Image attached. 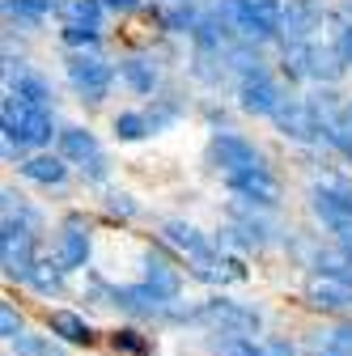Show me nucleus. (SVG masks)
Here are the masks:
<instances>
[{"mask_svg": "<svg viewBox=\"0 0 352 356\" xmlns=\"http://www.w3.org/2000/svg\"><path fill=\"white\" fill-rule=\"evenodd\" d=\"M0 335H5L9 343H17L26 331H22V318L13 314V305H5V309H0Z\"/></svg>", "mask_w": 352, "mask_h": 356, "instance_id": "obj_31", "label": "nucleus"}, {"mask_svg": "<svg viewBox=\"0 0 352 356\" xmlns=\"http://www.w3.org/2000/svg\"><path fill=\"white\" fill-rule=\"evenodd\" d=\"M64 42L68 47H98V30L94 26H64Z\"/></svg>", "mask_w": 352, "mask_h": 356, "instance_id": "obj_28", "label": "nucleus"}, {"mask_svg": "<svg viewBox=\"0 0 352 356\" xmlns=\"http://www.w3.org/2000/svg\"><path fill=\"white\" fill-rule=\"evenodd\" d=\"M221 356H263V348H255V339L230 335V339H221Z\"/></svg>", "mask_w": 352, "mask_h": 356, "instance_id": "obj_30", "label": "nucleus"}, {"mask_svg": "<svg viewBox=\"0 0 352 356\" xmlns=\"http://www.w3.org/2000/svg\"><path fill=\"white\" fill-rule=\"evenodd\" d=\"M319 9L310 5V0H293V5L285 9V38H289V47H305V42H310V34L319 30Z\"/></svg>", "mask_w": 352, "mask_h": 356, "instance_id": "obj_11", "label": "nucleus"}, {"mask_svg": "<svg viewBox=\"0 0 352 356\" xmlns=\"http://www.w3.org/2000/svg\"><path fill=\"white\" fill-rule=\"evenodd\" d=\"M115 136L119 140H145L149 136V119L145 115H119L115 119Z\"/></svg>", "mask_w": 352, "mask_h": 356, "instance_id": "obj_25", "label": "nucleus"}, {"mask_svg": "<svg viewBox=\"0 0 352 356\" xmlns=\"http://www.w3.org/2000/svg\"><path fill=\"white\" fill-rule=\"evenodd\" d=\"M115 352H127V356H145V352H149V339H141L136 331H119V335H115Z\"/></svg>", "mask_w": 352, "mask_h": 356, "instance_id": "obj_29", "label": "nucleus"}, {"mask_svg": "<svg viewBox=\"0 0 352 356\" xmlns=\"http://www.w3.org/2000/svg\"><path fill=\"white\" fill-rule=\"evenodd\" d=\"M9 94L26 98L30 106H47L51 102V85L38 72H30V68H17V72H9Z\"/></svg>", "mask_w": 352, "mask_h": 356, "instance_id": "obj_16", "label": "nucleus"}, {"mask_svg": "<svg viewBox=\"0 0 352 356\" xmlns=\"http://www.w3.org/2000/svg\"><path fill=\"white\" fill-rule=\"evenodd\" d=\"M263 356H297V352H293V343H285V339H268V343H263Z\"/></svg>", "mask_w": 352, "mask_h": 356, "instance_id": "obj_35", "label": "nucleus"}, {"mask_svg": "<svg viewBox=\"0 0 352 356\" xmlns=\"http://www.w3.org/2000/svg\"><path fill=\"white\" fill-rule=\"evenodd\" d=\"M191 318H195L200 327H212V331H221V335H242V339H255L259 327H263V318L255 314L250 305H242V301H225V297L200 305Z\"/></svg>", "mask_w": 352, "mask_h": 356, "instance_id": "obj_1", "label": "nucleus"}, {"mask_svg": "<svg viewBox=\"0 0 352 356\" xmlns=\"http://www.w3.org/2000/svg\"><path fill=\"white\" fill-rule=\"evenodd\" d=\"M339 250H348V254H352V229H348V234H339Z\"/></svg>", "mask_w": 352, "mask_h": 356, "instance_id": "obj_38", "label": "nucleus"}, {"mask_svg": "<svg viewBox=\"0 0 352 356\" xmlns=\"http://www.w3.org/2000/svg\"><path fill=\"white\" fill-rule=\"evenodd\" d=\"M166 242H170V246H179L191 263H208V259H216L212 246H208V238H204L200 229L183 225V220H170V225H166Z\"/></svg>", "mask_w": 352, "mask_h": 356, "instance_id": "obj_13", "label": "nucleus"}, {"mask_svg": "<svg viewBox=\"0 0 352 356\" xmlns=\"http://www.w3.org/2000/svg\"><path fill=\"white\" fill-rule=\"evenodd\" d=\"M17 352H22V356H64L60 343L38 339V335H22V339H17Z\"/></svg>", "mask_w": 352, "mask_h": 356, "instance_id": "obj_26", "label": "nucleus"}, {"mask_svg": "<svg viewBox=\"0 0 352 356\" xmlns=\"http://www.w3.org/2000/svg\"><path fill=\"white\" fill-rule=\"evenodd\" d=\"M123 81L136 89V94H153L157 89V68H153V60H145V56H131V60H123Z\"/></svg>", "mask_w": 352, "mask_h": 356, "instance_id": "obj_20", "label": "nucleus"}, {"mask_svg": "<svg viewBox=\"0 0 352 356\" xmlns=\"http://www.w3.org/2000/svg\"><path fill=\"white\" fill-rule=\"evenodd\" d=\"M285 68L293 76H314V81H339L344 76V56L335 42H305V47L285 51Z\"/></svg>", "mask_w": 352, "mask_h": 356, "instance_id": "obj_2", "label": "nucleus"}, {"mask_svg": "<svg viewBox=\"0 0 352 356\" xmlns=\"http://www.w3.org/2000/svg\"><path fill=\"white\" fill-rule=\"evenodd\" d=\"M166 26H170V30H195L200 22H195V9H191V5H179V9L166 17Z\"/></svg>", "mask_w": 352, "mask_h": 356, "instance_id": "obj_32", "label": "nucleus"}, {"mask_svg": "<svg viewBox=\"0 0 352 356\" xmlns=\"http://www.w3.org/2000/svg\"><path fill=\"white\" fill-rule=\"evenodd\" d=\"M9 9L22 13L26 22H38L42 13H51V9H56V0H9Z\"/></svg>", "mask_w": 352, "mask_h": 356, "instance_id": "obj_27", "label": "nucleus"}, {"mask_svg": "<svg viewBox=\"0 0 352 356\" xmlns=\"http://www.w3.org/2000/svg\"><path fill=\"white\" fill-rule=\"evenodd\" d=\"M331 348H339V352H348L352 356V323H344V327H335L331 331V339H327Z\"/></svg>", "mask_w": 352, "mask_h": 356, "instance_id": "obj_33", "label": "nucleus"}, {"mask_svg": "<svg viewBox=\"0 0 352 356\" xmlns=\"http://www.w3.org/2000/svg\"><path fill=\"white\" fill-rule=\"evenodd\" d=\"M47 327H51L64 343H90V339H94L90 323H85L81 314H72V309H56V314L47 318Z\"/></svg>", "mask_w": 352, "mask_h": 356, "instance_id": "obj_18", "label": "nucleus"}, {"mask_svg": "<svg viewBox=\"0 0 352 356\" xmlns=\"http://www.w3.org/2000/svg\"><path fill=\"white\" fill-rule=\"evenodd\" d=\"M85 259H90V234H85V229H68V234L60 238L56 263L64 267V272H72V267H85Z\"/></svg>", "mask_w": 352, "mask_h": 356, "instance_id": "obj_19", "label": "nucleus"}, {"mask_svg": "<svg viewBox=\"0 0 352 356\" xmlns=\"http://www.w3.org/2000/svg\"><path fill=\"white\" fill-rule=\"evenodd\" d=\"M145 284H153L161 297H179V289H183V280H179V267H174L170 259H161V254H145Z\"/></svg>", "mask_w": 352, "mask_h": 356, "instance_id": "obj_14", "label": "nucleus"}, {"mask_svg": "<svg viewBox=\"0 0 352 356\" xmlns=\"http://www.w3.org/2000/svg\"><path fill=\"white\" fill-rule=\"evenodd\" d=\"M319 267H323L327 276L352 280V254H348V250H323V254H319Z\"/></svg>", "mask_w": 352, "mask_h": 356, "instance_id": "obj_24", "label": "nucleus"}, {"mask_svg": "<svg viewBox=\"0 0 352 356\" xmlns=\"http://www.w3.org/2000/svg\"><path fill=\"white\" fill-rule=\"evenodd\" d=\"M323 136H327L344 157H352V102H344V106H339V115L323 127Z\"/></svg>", "mask_w": 352, "mask_h": 356, "instance_id": "obj_21", "label": "nucleus"}, {"mask_svg": "<svg viewBox=\"0 0 352 356\" xmlns=\"http://www.w3.org/2000/svg\"><path fill=\"white\" fill-rule=\"evenodd\" d=\"M314 356H348V352H339V348H331V343H327V348H319Z\"/></svg>", "mask_w": 352, "mask_h": 356, "instance_id": "obj_37", "label": "nucleus"}, {"mask_svg": "<svg viewBox=\"0 0 352 356\" xmlns=\"http://www.w3.org/2000/svg\"><path fill=\"white\" fill-rule=\"evenodd\" d=\"M30 284H34L38 293H47V297L60 293V284H64V267H60V263H56V267H51V263H34Z\"/></svg>", "mask_w": 352, "mask_h": 356, "instance_id": "obj_23", "label": "nucleus"}, {"mask_svg": "<svg viewBox=\"0 0 352 356\" xmlns=\"http://www.w3.org/2000/svg\"><path fill=\"white\" fill-rule=\"evenodd\" d=\"M310 208L323 225H331L335 234H348L352 229V191L344 187H314L310 191Z\"/></svg>", "mask_w": 352, "mask_h": 356, "instance_id": "obj_5", "label": "nucleus"}, {"mask_svg": "<svg viewBox=\"0 0 352 356\" xmlns=\"http://www.w3.org/2000/svg\"><path fill=\"white\" fill-rule=\"evenodd\" d=\"M0 267H5L9 280H30L34 272V234L17 220H5V234H0Z\"/></svg>", "mask_w": 352, "mask_h": 356, "instance_id": "obj_3", "label": "nucleus"}, {"mask_svg": "<svg viewBox=\"0 0 352 356\" xmlns=\"http://www.w3.org/2000/svg\"><path fill=\"white\" fill-rule=\"evenodd\" d=\"M115 301L123 309H131V314H166V301L170 297H161L153 284H131V289H119Z\"/></svg>", "mask_w": 352, "mask_h": 356, "instance_id": "obj_15", "label": "nucleus"}, {"mask_svg": "<svg viewBox=\"0 0 352 356\" xmlns=\"http://www.w3.org/2000/svg\"><path fill=\"white\" fill-rule=\"evenodd\" d=\"M305 297H310V305H319V309H352V280L314 272L305 280Z\"/></svg>", "mask_w": 352, "mask_h": 356, "instance_id": "obj_9", "label": "nucleus"}, {"mask_svg": "<svg viewBox=\"0 0 352 356\" xmlns=\"http://www.w3.org/2000/svg\"><path fill=\"white\" fill-rule=\"evenodd\" d=\"M212 161L221 165L225 174H238V170H259V165H263L259 149H255L250 140L234 136V131H221V136L212 140Z\"/></svg>", "mask_w": 352, "mask_h": 356, "instance_id": "obj_8", "label": "nucleus"}, {"mask_svg": "<svg viewBox=\"0 0 352 356\" xmlns=\"http://www.w3.org/2000/svg\"><path fill=\"white\" fill-rule=\"evenodd\" d=\"M102 5H106V9H115V13H127V9H136L141 0H102Z\"/></svg>", "mask_w": 352, "mask_h": 356, "instance_id": "obj_36", "label": "nucleus"}, {"mask_svg": "<svg viewBox=\"0 0 352 356\" xmlns=\"http://www.w3.org/2000/svg\"><path fill=\"white\" fill-rule=\"evenodd\" d=\"M60 157H64V161H81L85 170H90L94 161H102L94 131H85V127H64V131H60Z\"/></svg>", "mask_w": 352, "mask_h": 356, "instance_id": "obj_12", "label": "nucleus"}, {"mask_svg": "<svg viewBox=\"0 0 352 356\" xmlns=\"http://www.w3.org/2000/svg\"><path fill=\"white\" fill-rule=\"evenodd\" d=\"M68 81L77 85V94H85V102H102L111 89V64L98 56H72L68 60Z\"/></svg>", "mask_w": 352, "mask_h": 356, "instance_id": "obj_4", "label": "nucleus"}, {"mask_svg": "<svg viewBox=\"0 0 352 356\" xmlns=\"http://www.w3.org/2000/svg\"><path fill=\"white\" fill-rule=\"evenodd\" d=\"M22 174L30 178V183H47V187H56V183H64V178H68V165H64V157L38 153V157H30V161L22 165Z\"/></svg>", "mask_w": 352, "mask_h": 356, "instance_id": "obj_17", "label": "nucleus"}, {"mask_svg": "<svg viewBox=\"0 0 352 356\" xmlns=\"http://www.w3.org/2000/svg\"><path fill=\"white\" fill-rule=\"evenodd\" d=\"M348 13H352V0H348Z\"/></svg>", "mask_w": 352, "mask_h": 356, "instance_id": "obj_39", "label": "nucleus"}, {"mask_svg": "<svg viewBox=\"0 0 352 356\" xmlns=\"http://www.w3.org/2000/svg\"><path fill=\"white\" fill-rule=\"evenodd\" d=\"M230 178V191H238L242 200H255V204H263V208H272L276 200H280V187H276V178L268 174V170H238V174H225Z\"/></svg>", "mask_w": 352, "mask_h": 356, "instance_id": "obj_10", "label": "nucleus"}, {"mask_svg": "<svg viewBox=\"0 0 352 356\" xmlns=\"http://www.w3.org/2000/svg\"><path fill=\"white\" fill-rule=\"evenodd\" d=\"M335 47H339L344 64H352V26H339V34H335Z\"/></svg>", "mask_w": 352, "mask_h": 356, "instance_id": "obj_34", "label": "nucleus"}, {"mask_svg": "<svg viewBox=\"0 0 352 356\" xmlns=\"http://www.w3.org/2000/svg\"><path fill=\"white\" fill-rule=\"evenodd\" d=\"M102 0H68L64 5V17H68V26H94L98 30V17H102Z\"/></svg>", "mask_w": 352, "mask_h": 356, "instance_id": "obj_22", "label": "nucleus"}, {"mask_svg": "<svg viewBox=\"0 0 352 356\" xmlns=\"http://www.w3.org/2000/svg\"><path fill=\"white\" fill-rule=\"evenodd\" d=\"M272 119H276V127L285 131L289 140H314L319 131H323V123H319L314 106H310V102H301V98H285V102H280V111H276Z\"/></svg>", "mask_w": 352, "mask_h": 356, "instance_id": "obj_7", "label": "nucleus"}, {"mask_svg": "<svg viewBox=\"0 0 352 356\" xmlns=\"http://www.w3.org/2000/svg\"><path fill=\"white\" fill-rule=\"evenodd\" d=\"M238 98H242V111H246V115H276L280 102H285V98H280V89H276V81L263 72V68H255V72L242 76Z\"/></svg>", "mask_w": 352, "mask_h": 356, "instance_id": "obj_6", "label": "nucleus"}]
</instances>
